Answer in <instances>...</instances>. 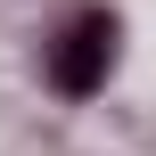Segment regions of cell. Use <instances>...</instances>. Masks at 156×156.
Returning <instances> with one entry per match:
<instances>
[{"label":"cell","instance_id":"cell-1","mask_svg":"<svg viewBox=\"0 0 156 156\" xmlns=\"http://www.w3.org/2000/svg\"><path fill=\"white\" fill-rule=\"evenodd\" d=\"M41 74H49L58 99H90V90H107V74H115V16H107V8L66 16V25L41 41Z\"/></svg>","mask_w":156,"mask_h":156}]
</instances>
